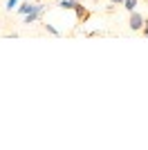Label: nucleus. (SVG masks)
I'll return each mask as SVG.
<instances>
[{
  "mask_svg": "<svg viewBox=\"0 0 148 150\" xmlns=\"http://www.w3.org/2000/svg\"><path fill=\"white\" fill-rule=\"evenodd\" d=\"M47 11V5H43V2H36V5H31V9L27 13H25V25H34L36 20L43 18V13Z\"/></svg>",
  "mask_w": 148,
  "mask_h": 150,
  "instance_id": "nucleus-1",
  "label": "nucleus"
},
{
  "mask_svg": "<svg viewBox=\"0 0 148 150\" xmlns=\"http://www.w3.org/2000/svg\"><path fill=\"white\" fill-rule=\"evenodd\" d=\"M74 13H76V25H85L88 20H90V16H92V11L83 2H79V5L74 7Z\"/></svg>",
  "mask_w": 148,
  "mask_h": 150,
  "instance_id": "nucleus-2",
  "label": "nucleus"
},
{
  "mask_svg": "<svg viewBox=\"0 0 148 150\" xmlns=\"http://www.w3.org/2000/svg\"><path fill=\"white\" fill-rule=\"evenodd\" d=\"M128 27H130L132 31H139V29L144 27V16H142L139 11H137V9H135V11H130V20H128Z\"/></svg>",
  "mask_w": 148,
  "mask_h": 150,
  "instance_id": "nucleus-3",
  "label": "nucleus"
},
{
  "mask_svg": "<svg viewBox=\"0 0 148 150\" xmlns=\"http://www.w3.org/2000/svg\"><path fill=\"white\" fill-rule=\"evenodd\" d=\"M76 5H79V0H61V2H58L61 9H74Z\"/></svg>",
  "mask_w": 148,
  "mask_h": 150,
  "instance_id": "nucleus-4",
  "label": "nucleus"
},
{
  "mask_svg": "<svg viewBox=\"0 0 148 150\" xmlns=\"http://www.w3.org/2000/svg\"><path fill=\"white\" fill-rule=\"evenodd\" d=\"M123 9H126V11H135L137 9V0H123Z\"/></svg>",
  "mask_w": 148,
  "mask_h": 150,
  "instance_id": "nucleus-5",
  "label": "nucleus"
},
{
  "mask_svg": "<svg viewBox=\"0 0 148 150\" xmlns=\"http://www.w3.org/2000/svg\"><path fill=\"white\" fill-rule=\"evenodd\" d=\"M43 27H45V31H49V34H52V36H61V31L56 29L54 25H49V23H43Z\"/></svg>",
  "mask_w": 148,
  "mask_h": 150,
  "instance_id": "nucleus-6",
  "label": "nucleus"
},
{
  "mask_svg": "<svg viewBox=\"0 0 148 150\" xmlns=\"http://www.w3.org/2000/svg\"><path fill=\"white\" fill-rule=\"evenodd\" d=\"M29 9H31V2H23V5H20V7H18V9H16V11H18V13H20V16H25V13L29 11Z\"/></svg>",
  "mask_w": 148,
  "mask_h": 150,
  "instance_id": "nucleus-7",
  "label": "nucleus"
},
{
  "mask_svg": "<svg viewBox=\"0 0 148 150\" xmlns=\"http://www.w3.org/2000/svg\"><path fill=\"white\" fill-rule=\"evenodd\" d=\"M16 5H18V0H7L5 9H7V11H11V9H14V7H16Z\"/></svg>",
  "mask_w": 148,
  "mask_h": 150,
  "instance_id": "nucleus-8",
  "label": "nucleus"
},
{
  "mask_svg": "<svg viewBox=\"0 0 148 150\" xmlns=\"http://www.w3.org/2000/svg\"><path fill=\"white\" fill-rule=\"evenodd\" d=\"M139 31H142L144 36L148 38V18H144V27H142V29H139Z\"/></svg>",
  "mask_w": 148,
  "mask_h": 150,
  "instance_id": "nucleus-9",
  "label": "nucleus"
},
{
  "mask_svg": "<svg viewBox=\"0 0 148 150\" xmlns=\"http://www.w3.org/2000/svg\"><path fill=\"white\" fill-rule=\"evenodd\" d=\"M112 5H123V0H110Z\"/></svg>",
  "mask_w": 148,
  "mask_h": 150,
  "instance_id": "nucleus-10",
  "label": "nucleus"
},
{
  "mask_svg": "<svg viewBox=\"0 0 148 150\" xmlns=\"http://www.w3.org/2000/svg\"><path fill=\"white\" fill-rule=\"evenodd\" d=\"M144 2H146V5H148V0H144Z\"/></svg>",
  "mask_w": 148,
  "mask_h": 150,
  "instance_id": "nucleus-11",
  "label": "nucleus"
},
{
  "mask_svg": "<svg viewBox=\"0 0 148 150\" xmlns=\"http://www.w3.org/2000/svg\"><path fill=\"white\" fill-rule=\"evenodd\" d=\"M38 2H43V0H38Z\"/></svg>",
  "mask_w": 148,
  "mask_h": 150,
  "instance_id": "nucleus-12",
  "label": "nucleus"
}]
</instances>
